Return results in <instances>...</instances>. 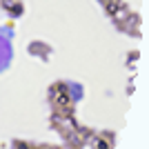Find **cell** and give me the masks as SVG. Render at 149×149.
Wrapping results in <instances>:
<instances>
[{
  "label": "cell",
  "instance_id": "obj_2",
  "mask_svg": "<svg viewBox=\"0 0 149 149\" xmlns=\"http://www.w3.org/2000/svg\"><path fill=\"white\" fill-rule=\"evenodd\" d=\"M89 143H91L93 149H113L116 136L111 131H100V134H91L89 136Z\"/></svg>",
  "mask_w": 149,
  "mask_h": 149
},
{
  "label": "cell",
  "instance_id": "obj_6",
  "mask_svg": "<svg viewBox=\"0 0 149 149\" xmlns=\"http://www.w3.org/2000/svg\"><path fill=\"white\" fill-rule=\"evenodd\" d=\"M33 149H62V147H60V145H47V143H45V145H38V147L33 145Z\"/></svg>",
  "mask_w": 149,
  "mask_h": 149
},
{
  "label": "cell",
  "instance_id": "obj_3",
  "mask_svg": "<svg viewBox=\"0 0 149 149\" xmlns=\"http://www.w3.org/2000/svg\"><path fill=\"white\" fill-rule=\"evenodd\" d=\"M0 7H2L7 13H11L13 18L22 16V11H25V5H22V0H0Z\"/></svg>",
  "mask_w": 149,
  "mask_h": 149
},
{
  "label": "cell",
  "instance_id": "obj_5",
  "mask_svg": "<svg viewBox=\"0 0 149 149\" xmlns=\"http://www.w3.org/2000/svg\"><path fill=\"white\" fill-rule=\"evenodd\" d=\"M11 149H33V145H31L29 140H13Z\"/></svg>",
  "mask_w": 149,
  "mask_h": 149
},
{
  "label": "cell",
  "instance_id": "obj_1",
  "mask_svg": "<svg viewBox=\"0 0 149 149\" xmlns=\"http://www.w3.org/2000/svg\"><path fill=\"white\" fill-rule=\"evenodd\" d=\"M47 98H49V105L54 109V113H60V116H74V93L69 89L67 82H54L49 85V91H47Z\"/></svg>",
  "mask_w": 149,
  "mask_h": 149
},
{
  "label": "cell",
  "instance_id": "obj_4",
  "mask_svg": "<svg viewBox=\"0 0 149 149\" xmlns=\"http://www.w3.org/2000/svg\"><path fill=\"white\" fill-rule=\"evenodd\" d=\"M98 2L102 5V9H105V13L109 16V18H111V13L123 5V0H98Z\"/></svg>",
  "mask_w": 149,
  "mask_h": 149
}]
</instances>
